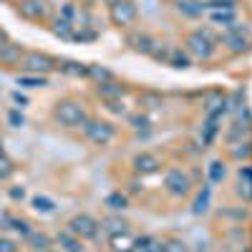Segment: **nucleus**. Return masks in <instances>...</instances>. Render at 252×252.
<instances>
[{"mask_svg": "<svg viewBox=\"0 0 252 252\" xmlns=\"http://www.w3.org/2000/svg\"><path fill=\"white\" fill-rule=\"evenodd\" d=\"M177 10H179L182 15H187V18H197V15L204 13V5L197 3V0H179V3H177Z\"/></svg>", "mask_w": 252, "mask_h": 252, "instance_id": "4be33fe9", "label": "nucleus"}, {"mask_svg": "<svg viewBox=\"0 0 252 252\" xmlns=\"http://www.w3.org/2000/svg\"><path fill=\"white\" fill-rule=\"evenodd\" d=\"M26 245H28L33 252H46V250H51V237H48L46 232H31V235L26 237Z\"/></svg>", "mask_w": 252, "mask_h": 252, "instance_id": "6ab92c4d", "label": "nucleus"}, {"mask_svg": "<svg viewBox=\"0 0 252 252\" xmlns=\"http://www.w3.org/2000/svg\"><path fill=\"white\" fill-rule=\"evenodd\" d=\"M13 98L20 103V106H23V103H26V96H20V94H13Z\"/></svg>", "mask_w": 252, "mask_h": 252, "instance_id": "c03bdc74", "label": "nucleus"}, {"mask_svg": "<svg viewBox=\"0 0 252 252\" xmlns=\"http://www.w3.org/2000/svg\"><path fill=\"white\" fill-rule=\"evenodd\" d=\"M56 240H58V245H61V252H83L81 240H78L76 235H71L68 229L58 232V235H56Z\"/></svg>", "mask_w": 252, "mask_h": 252, "instance_id": "f3484780", "label": "nucleus"}, {"mask_svg": "<svg viewBox=\"0 0 252 252\" xmlns=\"http://www.w3.org/2000/svg\"><path fill=\"white\" fill-rule=\"evenodd\" d=\"M209 197H212V189L204 187L202 192H199V197L194 199V204H192V212L194 215H204L207 212V209H209Z\"/></svg>", "mask_w": 252, "mask_h": 252, "instance_id": "a878e982", "label": "nucleus"}, {"mask_svg": "<svg viewBox=\"0 0 252 252\" xmlns=\"http://www.w3.org/2000/svg\"><path fill=\"white\" fill-rule=\"evenodd\" d=\"M220 217H235V220H242V217H245V209H235V212H220Z\"/></svg>", "mask_w": 252, "mask_h": 252, "instance_id": "a19ab883", "label": "nucleus"}, {"mask_svg": "<svg viewBox=\"0 0 252 252\" xmlns=\"http://www.w3.org/2000/svg\"><path fill=\"white\" fill-rule=\"evenodd\" d=\"M89 76L96 78L98 83H101V81H114V73H111L109 68H101V66H89Z\"/></svg>", "mask_w": 252, "mask_h": 252, "instance_id": "2f4dec72", "label": "nucleus"}, {"mask_svg": "<svg viewBox=\"0 0 252 252\" xmlns=\"http://www.w3.org/2000/svg\"><path fill=\"white\" fill-rule=\"evenodd\" d=\"M8 222L13 224L10 229H15V232H18L20 237H28V235L33 232V229H31V224H28L26 220H8Z\"/></svg>", "mask_w": 252, "mask_h": 252, "instance_id": "473e14b6", "label": "nucleus"}, {"mask_svg": "<svg viewBox=\"0 0 252 252\" xmlns=\"http://www.w3.org/2000/svg\"><path fill=\"white\" fill-rule=\"evenodd\" d=\"M209 20H212L215 26H229L235 23V10H209Z\"/></svg>", "mask_w": 252, "mask_h": 252, "instance_id": "393cba45", "label": "nucleus"}, {"mask_svg": "<svg viewBox=\"0 0 252 252\" xmlns=\"http://www.w3.org/2000/svg\"><path fill=\"white\" fill-rule=\"evenodd\" d=\"M126 89L124 83H119L116 78L114 81H101V83H96V94L103 98V101H116V98H124L126 96Z\"/></svg>", "mask_w": 252, "mask_h": 252, "instance_id": "ddd939ff", "label": "nucleus"}, {"mask_svg": "<svg viewBox=\"0 0 252 252\" xmlns=\"http://www.w3.org/2000/svg\"><path fill=\"white\" fill-rule=\"evenodd\" d=\"M63 73H68V76H89V66L86 63H78V61H63L61 66H58Z\"/></svg>", "mask_w": 252, "mask_h": 252, "instance_id": "5701e85b", "label": "nucleus"}, {"mask_svg": "<svg viewBox=\"0 0 252 252\" xmlns=\"http://www.w3.org/2000/svg\"><path fill=\"white\" fill-rule=\"evenodd\" d=\"M10 197H13V199H23V197H26L23 187H20V189H10Z\"/></svg>", "mask_w": 252, "mask_h": 252, "instance_id": "79ce46f5", "label": "nucleus"}, {"mask_svg": "<svg viewBox=\"0 0 252 252\" xmlns=\"http://www.w3.org/2000/svg\"><path fill=\"white\" fill-rule=\"evenodd\" d=\"M129 124L134 126V129H141V131L149 129V119L141 116V114H131V116H129Z\"/></svg>", "mask_w": 252, "mask_h": 252, "instance_id": "f704fd0d", "label": "nucleus"}, {"mask_svg": "<svg viewBox=\"0 0 252 252\" xmlns=\"http://www.w3.org/2000/svg\"><path fill=\"white\" fill-rule=\"evenodd\" d=\"M15 10H18L20 18L33 20V23H38V20H46V18L51 15L48 0H18V3H15Z\"/></svg>", "mask_w": 252, "mask_h": 252, "instance_id": "0eeeda50", "label": "nucleus"}, {"mask_svg": "<svg viewBox=\"0 0 252 252\" xmlns=\"http://www.w3.org/2000/svg\"><path fill=\"white\" fill-rule=\"evenodd\" d=\"M131 166H134V172H136V174H141V177H149V174H157V172H159L161 159H159L157 154L141 152V154H136V157H134Z\"/></svg>", "mask_w": 252, "mask_h": 252, "instance_id": "9d476101", "label": "nucleus"}, {"mask_svg": "<svg viewBox=\"0 0 252 252\" xmlns=\"http://www.w3.org/2000/svg\"><path fill=\"white\" fill-rule=\"evenodd\" d=\"M166 63H169V66H174V68H189V66H192V61H189V53L182 51V48H177V46H172Z\"/></svg>", "mask_w": 252, "mask_h": 252, "instance_id": "412c9836", "label": "nucleus"}, {"mask_svg": "<svg viewBox=\"0 0 252 252\" xmlns=\"http://www.w3.org/2000/svg\"><path fill=\"white\" fill-rule=\"evenodd\" d=\"M126 43H129L134 51H139V53H146V56H152V53H154V48H157V40H154L149 33H141V31L131 33L129 38H126Z\"/></svg>", "mask_w": 252, "mask_h": 252, "instance_id": "4468645a", "label": "nucleus"}, {"mask_svg": "<svg viewBox=\"0 0 252 252\" xmlns=\"http://www.w3.org/2000/svg\"><path fill=\"white\" fill-rule=\"evenodd\" d=\"M164 189H166V194H169V197L184 199V197L192 194V179H189V174L184 169L172 166V169L166 172V177H164Z\"/></svg>", "mask_w": 252, "mask_h": 252, "instance_id": "20e7f679", "label": "nucleus"}, {"mask_svg": "<svg viewBox=\"0 0 252 252\" xmlns=\"http://www.w3.org/2000/svg\"><path fill=\"white\" fill-rule=\"evenodd\" d=\"M53 33H56V35H61V38H73L76 26L71 23V20H66V18H56V23H53Z\"/></svg>", "mask_w": 252, "mask_h": 252, "instance_id": "b1692460", "label": "nucleus"}, {"mask_svg": "<svg viewBox=\"0 0 252 252\" xmlns=\"http://www.w3.org/2000/svg\"><path fill=\"white\" fill-rule=\"evenodd\" d=\"M106 109L114 111V114H124V103H121V98H116V101H106Z\"/></svg>", "mask_w": 252, "mask_h": 252, "instance_id": "58836bf2", "label": "nucleus"}, {"mask_svg": "<svg viewBox=\"0 0 252 252\" xmlns=\"http://www.w3.org/2000/svg\"><path fill=\"white\" fill-rule=\"evenodd\" d=\"M240 252H252V250H250V247H242V250H240Z\"/></svg>", "mask_w": 252, "mask_h": 252, "instance_id": "49530a36", "label": "nucleus"}, {"mask_svg": "<svg viewBox=\"0 0 252 252\" xmlns=\"http://www.w3.org/2000/svg\"><path fill=\"white\" fill-rule=\"evenodd\" d=\"M101 224L91 217V215H76L68 220V232L76 235L78 240H94L98 235Z\"/></svg>", "mask_w": 252, "mask_h": 252, "instance_id": "6e6552de", "label": "nucleus"}, {"mask_svg": "<svg viewBox=\"0 0 252 252\" xmlns=\"http://www.w3.org/2000/svg\"><path fill=\"white\" fill-rule=\"evenodd\" d=\"M101 229H106L109 237L111 235H126V232H129V222L121 220V217H106L101 222Z\"/></svg>", "mask_w": 252, "mask_h": 252, "instance_id": "a211bd4d", "label": "nucleus"}, {"mask_svg": "<svg viewBox=\"0 0 252 252\" xmlns=\"http://www.w3.org/2000/svg\"><path fill=\"white\" fill-rule=\"evenodd\" d=\"M237 177H240V179H245V182H252V166H240Z\"/></svg>", "mask_w": 252, "mask_h": 252, "instance_id": "ea45409f", "label": "nucleus"}, {"mask_svg": "<svg viewBox=\"0 0 252 252\" xmlns=\"http://www.w3.org/2000/svg\"><path fill=\"white\" fill-rule=\"evenodd\" d=\"M109 15H111V23L119 26V28H126V26H131L136 15H139V5H136V0H119V3H114L109 8Z\"/></svg>", "mask_w": 252, "mask_h": 252, "instance_id": "423d86ee", "label": "nucleus"}, {"mask_svg": "<svg viewBox=\"0 0 252 252\" xmlns=\"http://www.w3.org/2000/svg\"><path fill=\"white\" fill-rule=\"evenodd\" d=\"M237 194H240V197H242L245 202H252V182H245V179H240Z\"/></svg>", "mask_w": 252, "mask_h": 252, "instance_id": "c9c22d12", "label": "nucleus"}, {"mask_svg": "<svg viewBox=\"0 0 252 252\" xmlns=\"http://www.w3.org/2000/svg\"><path fill=\"white\" fill-rule=\"evenodd\" d=\"M83 134L86 139L96 146H106L116 139V126L111 121H103V119H89L83 124Z\"/></svg>", "mask_w": 252, "mask_h": 252, "instance_id": "7ed1b4c3", "label": "nucleus"}, {"mask_svg": "<svg viewBox=\"0 0 252 252\" xmlns=\"http://www.w3.org/2000/svg\"><path fill=\"white\" fill-rule=\"evenodd\" d=\"M139 106H144V109H161L164 98L157 96V94H141L139 96Z\"/></svg>", "mask_w": 252, "mask_h": 252, "instance_id": "c85d7f7f", "label": "nucleus"}, {"mask_svg": "<svg viewBox=\"0 0 252 252\" xmlns=\"http://www.w3.org/2000/svg\"><path fill=\"white\" fill-rule=\"evenodd\" d=\"M0 252H20V250H18V245H15L13 240L0 237Z\"/></svg>", "mask_w": 252, "mask_h": 252, "instance_id": "4c0bfd02", "label": "nucleus"}, {"mask_svg": "<svg viewBox=\"0 0 252 252\" xmlns=\"http://www.w3.org/2000/svg\"><path fill=\"white\" fill-rule=\"evenodd\" d=\"M111 245H114L116 252H131L134 240H129V232L126 235H111Z\"/></svg>", "mask_w": 252, "mask_h": 252, "instance_id": "c756f323", "label": "nucleus"}, {"mask_svg": "<svg viewBox=\"0 0 252 252\" xmlns=\"http://www.w3.org/2000/svg\"><path fill=\"white\" fill-rule=\"evenodd\" d=\"M106 207L111 209V212H124V209L129 207V199H126V194H121V192H114V194L106 197Z\"/></svg>", "mask_w": 252, "mask_h": 252, "instance_id": "bb28decb", "label": "nucleus"}, {"mask_svg": "<svg viewBox=\"0 0 252 252\" xmlns=\"http://www.w3.org/2000/svg\"><path fill=\"white\" fill-rule=\"evenodd\" d=\"M250 134H252V119H250V114H245V119L237 116L232 124H229V129L224 131V139H227V144H229V141L250 139Z\"/></svg>", "mask_w": 252, "mask_h": 252, "instance_id": "9b49d317", "label": "nucleus"}, {"mask_svg": "<svg viewBox=\"0 0 252 252\" xmlns=\"http://www.w3.org/2000/svg\"><path fill=\"white\" fill-rule=\"evenodd\" d=\"M184 46H187V53L192 58L209 61V58H215V53H217V38L207 28H197V31H192L184 38Z\"/></svg>", "mask_w": 252, "mask_h": 252, "instance_id": "f03ea898", "label": "nucleus"}, {"mask_svg": "<svg viewBox=\"0 0 252 252\" xmlns=\"http://www.w3.org/2000/svg\"><path fill=\"white\" fill-rule=\"evenodd\" d=\"M15 172V166H13V161L3 154V157H0V182H3V179H8L10 174Z\"/></svg>", "mask_w": 252, "mask_h": 252, "instance_id": "72a5a7b5", "label": "nucleus"}, {"mask_svg": "<svg viewBox=\"0 0 252 252\" xmlns=\"http://www.w3.org/2000/svg\"><path fill=\"white\" fill-rule=\"evenodd\" d=\"M46 252H58V250H46Z\"/></svg>", "mask_w": 252, "mask_h": 252, "instance_id": "8fccbe9b", "label": "nucleus"}, {"mask_svg": "<svg viewBox=\"0 0 252 252\" xmlns=\"http://www.w3.org/2000/svg\"><path fill=\"white\" fill-rule=\"evenodd\" d=\"M61 63L56 58H51L48 53H38V51H26L23 61H20V68L26 73H38V76H46L51 71H56Z\"/></svg>", "mask_w": 252, "mask_h": 252, "instance_id": "39448f33", "label": "nucleus"}, {"mask_svg": "<svg viewBox=\"0 0 252 252\" xmlns=\"http://www.w3.org/2000/svg\"><path fill=\"white\" fill-rule=\"evenodd\" d=\"M227 154L232 159H250L252 157V136L250 139H240V141H229Z\"/></svg>", "mask_w": 252, "mask_h": 252, "instance_id": "dca6fc26", "label": "nucleus"}, {"mask_svg": "<svg viewBox=\"0 0 252 252\" xmlns=\"http://www.w3.org/2000/svg\"><path fill=\"white\" fill-rule=\"evenodd\" d=\"M23 56H26L23 46H20V43H13V40H8V43L0 48V66H3V68H15V66H20Z\"/></svg>", "mask_w": 252, "mask_h": 252, "instance_id": "f8f14e48", "label": "nucleus"}, {"mask_svg": "<svg viewBox=\"0 0 252 252\" xmlns=\"http://www.w3.org/2000/svg\"><path fill=\"white\" fill-rule=\"evenodd\" d=\"M3 154H5V152H3V144H0V157H3Z\"/></svg>", "mask_w": 252, "mask_h": 252, "instance_id": "de8ad7c7", "label": "nucleus"}, {"mask_svg": "<svg viewBox=\"0 0 252 252\" xmlns=\"http://www.w3.org/2000/svg\"><path fill=\"white\" fill-rule=\"evenodd\" d=\"M5 43H8V33H5L3 28H0V48H3Z\"/></svg>", "mask_w": 252, "mask_h": 252, "instance_id": "37998d69", "label": "nucleus"}, {"mask_svg": "<svg viewBox=\"0 0 252 252\" xmlns=\"http://www.w3.org/2000/svg\"><path fill=\"white\" fill-rule=\"evenodd\" d=\"M220 43L229 51V53H247L252 48V40L247 35H242V31H227L222 38H220Z\"/></svg>", "mask_w": 252, "mask_h": 252, "instance_id": "1a4fd4ad", "label": "nucleus"}, {"mask_svg": "<svg viewBox=\"0 0 252 252\" xmlns=\"http://www.w3.org/2000/svg\"><path fill=\"white\" fill-rule=\"evenodd\" d=\"M8 121H10L13 129H20V126L26 124V119H23V114H20V111H10V114H8Z\"/></svg>", "mask_w": 252, "mask_h": 252, "instance_id": "e433bc0d", "label": "nucleus"}, {"mask_svg": "<svg viewBox=\"0 0 252 252\" xmlns=\"http://www.w3.org/2000/svg\"><path fill=\"white\" fill-rule=\"evenodd\" d=\"M15 83L23 86V89H43V86H48V78L38 76V73H23V76L15 78Z\"/></svg>", "mask_w": 252, "mask_h": 252, "instance_id": "aec40b11", "label": "nucleus"}, {"mask_svg": "<svg viewBox=\"0 0 252 252\" xmlns=\"http://www.w3.org/2000/svg\"><path fill=\"white\" fill-rule=\"evenodd\" d=\"M103 3H106V5H109V8H111V5H114V3H119V0H103Z\"/></svg>", "mask_w": 252, "mask_h": 252, "instance_id": "a18cd8bd", "label": "nucleus"}, {"mask_svg": "<svg viewBox=\"0 0 252 252\" xmlns=\"http://www.w3.org/2000/svg\"><path fill=\"white\" fill-rule=\"evenodd\" d=\"M197 3H202V5H204V3H209V0H197Z\"/></svg>", "mask_w": 252, "mask_h": 252, "instance_id": "09e8293b", "label": "nucleus"}, {"mask_svg": "<svg viewBox=\"0 0 252 252\" xmlns=\"http://www.w3.org/2000/svg\"><path fill=\"white\" fill-rule=\"evenodd\" d=\"M224 174H227V169H224V164H222L220 159L209 164V179H212L215 184H217V182H222V179H224Z\"/></svg>", "mask_w": 252, "mask_h": 252, "instance_id": "7c9ffc66", "label": "nucleus"}, {"mask_svg": "<svg viewBox=\"0 0 252 252\" xmlns=\"http://www.w3.org/2000/svg\"><path fill=\"white\" fill-rule=\"evenodd\" d=\"M53 119H56L61 126H66V129H83V124H86L91 116L86 114V106H83L81 101L63 98V101L56 103Z\"/></svg>", "mask_w": 252, "mask_h": 252, "instance_id": "f257e3e1", "label": "nucleus"}, {"mask_svg": "<svg viewBox=\"0 0 252 252\" xmlns=\"http://www.w3.org/2000/svg\"><path fill=\"white\" fill-rule=\"evenodd\" d=\"M131 252H166V242L157 237H139L131 245Z\"/></svg>", "mask_w": 252, "mask_h": 252, "instance_id": "2eb2a0df", "label": "nucleus"}, {"mask_svg": "<svg viewBox=\"0 0 252 252\" xmlns=\"http://www.w3.org/2000/svg\"><path fill=\"white\" fill-rule=\"evenodd\" d=\"M33 209L35 212H43V215H51V212H56V202L38 194V197H33Z\"/></svg>", "mask_w": 252, "mask_h": 252, "instance_id": "cd10ccee", "label": "nucleus"}]
</instances>
